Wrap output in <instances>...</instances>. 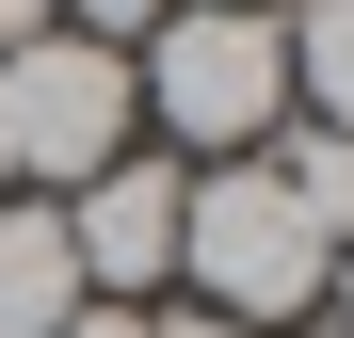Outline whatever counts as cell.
Returning a JSON list of instances; mask_svg holds the SVG:
<instances>
[{"instance_id": "1", "label": "cell", "mask_w": 354, "mask_h": 338, "mask_svg": "<svg viewBox=\"0 0 354 338\" xmlns=\"http://www.w3.org/2000/svg\"><path fill=\"white\" fill-rule=\"evenodd\" d=\"M129 97H145L194 161H258V145L290 129V32L258 17V0H177V17L129 48Z\"/></svg>"}, {"instance_id": "2", "label": "cell", "mask_w": 354, "mask_h": 338, "mask_svg": "<svg viewBox=\"0 0 354 338\" xmlns=\"http://www.w3.org/2000/svg\"><path fill=\"white\" fill-rule=\"evenodd\" d=\"M177 274L209 290V322H306L338 290V258H322V225L290 209L274 161H194V194H177Z\"/></svg>"}, {"instance_id": "3", "label": "cell", "mask_w": 354, "mask_h": 338, "mask_svg": "<svg viewBox=\"0 0 354 338\" xmlns=\"http://www.w3.org/2000/svg\"><path fill=\"white\" fill-rule=\"evenodd\" d=\"M129 129H145L129 48H97V32H17L0 48V161H17V194L65 209L97 161H129Z\"/></svg>"}, {"instance_id": "4", "label": "cell", "mask_w": 354, "mask_h": 338, "mask_svg": "<svg viewBox=\"0 0 354 338\" xmlns=\"http://www.w3.org/2000/svg\"><path fill=\"white\" fill-rule=\"evenodd\" d=\"M177 194H194V161H97L65 194V258H81L97 306H145L177 274Z\"/></svg>"}, {"instance_id": "5", "label": "cell", "mask_w": 354, "mask_h": 338, "mask_svg": "<svg viewBox=\"0 0 354 338\" xmlns=\"http://www.w3.org/2000/svg\"><path fill=\"white\" fill-rule=\"evenodd\" d=\"M65 306H81L65 209H48V194H0V338H65Z\"/></svg>"}, {"instance_id": "6", "label": "cell", "mask_w": 354, "mask_h": 338, "mask_svg": "<svg viewBox=\"0 0 354 338\" xmlns=\"http://www.w3.org/2000/svg\"><path fill=\"white\" fill-rule=\"evenodd\" d=\"M274 32H290V113L306 129H354V0H306Z\"/></svg>"}, {"instance_id": "7", "label": "cell", "mask_w": 354, "mask_h": 338, "mask_svg": "<svg viewBox=\"0 0 354 338\" xmlns=\"http://www.w3.org/2000/svg\"><path fill=\"white\" fill-rule=\"evenodd\" d=\"M274 178H290V209L322 225V258H354V129H290V145H258Z\"/></svg>"}, {"instance_id": "8", "label": "cell", "mask_w": 354, "mask_h": 338, "mask_svg": "<svg viewBox=\"0 0 354 338\" xmlns=\"http://www.w3.org/2000/svg\"><path fill=\"white\" fill-rule=\"evenodd\" d=\"M177 0H48V32H97V48H145Z\"/></svg>"}, {"instance_id": "9", "label": "cell", "mask_w": 354, "mask_h": 338, "mask_svg": "<svg viewBox=\"0 0 354 338\" xmlns=\"http://www.w3.org/2000/svg\"><path fill=\"white\" fill-rule=\"evenodd\" d=\"M145 322H161V306H97V290L65 306V338H145Z\"/></svg>"}, {"instance_id": "10", "label": "cell", "mask_w": 354, "mask_h": 338, "mask_svg": "<svg viewBox=\"0 0 354 338\" xmlns=\"http://www.w3.org/2000/svg\"><path fill=\"white\" fill-rule=\"evenodd\" d=\"M145 338H242V322H209V306H194V322H145Z\"/></svg>"}, {"instance_id": "11", "label": "cell", "mask_w": 354, "mask_h": 338, "mask_svg": "<svg viewBox=\"0 0 354 338\" xmlns=\"http://www.w3.org/2000/svg\"><path fill=\"white\" fill-rule=\"evenodd\" d=\"M338 338H354V258H338Z\"/></svg>"}, {"instance_id": "12", "label": "cell", "mask_w": 354, "mask_h": 338, "mask_svg": "<svg viewBox=\"0 0 354 338\" xmlns=\"http://www.w3.org/2000/svg\"><path fill=\"white\" fill-rule=\"evenodd\" d=\"M290 338H338V322H290Z\"/></svg>"}, {"instance_id": "13", "label": "cell", "mask_w": 354, "mask_h": 338, "mask_svg": "<svg viewBox=\"0 0 354 338\" xmlns=\"http://www.w3.org/2000/svg\"><path fill=\"white\" fill-rule=\"evenodd\" d=\"M0 194H17V161H0Z\"/></svg>"}, {"instance_id": "14", "label": "cell", "mask_w": 354, "mask_h": 338, "mask_svg": "<svg viewBox=\"0 0 354 338\" xmlns=\"http://www.w3.org/2000/svg\"><path fill=\"white\" fill-rule=\"evenodd\" d=\"M258 17H274V0H258Z\"/></svg>"}]
</instances>
